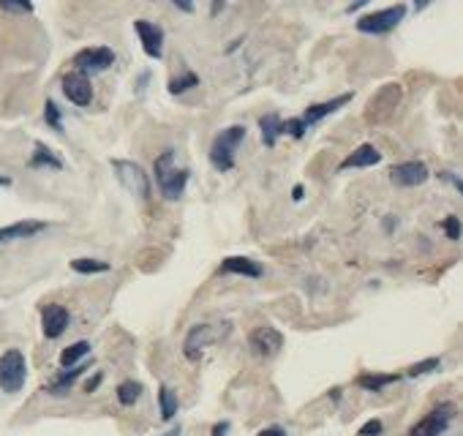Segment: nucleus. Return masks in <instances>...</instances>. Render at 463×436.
I'll list each match as a JSON object with an SVG mask.
<instances>
[{"instance_id":"f8f14e48","label":"nucleus","mask_w":463,"mask_h":436,"mask_svg":"<svg viewBox=\"0 0 463 436\" xmlns=\"http://www.w3.org/2000/svg\"><path fill=\"white\" fill-rule=\"evenodd\" d=\"M69 322H72V314L63 306H47L41 311V330H44L47 338H52V341L69 330Z\"/></svg>"},{"instance_id":"e433bc0d","label":"nucleus","mask_w":463,"mask_h":436,"mask_svg":"<svg viewBox=\"0 0 463 436\" xmlns=\"http://www.w3.org/2000/svg\"><path fill=\"white\" fill-rule=\"evenodd\" d=\"M175 6H178L180 11H185V14H191V11H194V3H175Z\"/></svg>"},{"instance_id":"f03ea898","label":"nucleus","mask_w":463,"mask_h":436,"mask_svg":"<svg viewBox=\"0 0 463 436\" xmlns=\"http://www.w3.org/2000/svg\"><path fill=\"white\" fill-rule=\"evenodd\" d=\"M246 125H229L224 128L210 145V164L215 172H229L234 169V153L240 147V142L246 140Z\"/></svg>"},{"instance_id":"aec40b11","label":"nucleus","mask_w":463,"mask_h":436,"mask_svg":"<svg viewBox=\"0 0 463 436\" xmlns=\"http://www.w3.org/2000/svg\"><path fill=\"white\" fill-rule=\"evenodd\" d=\"M85 368H88V366H82V363H79V366H74L72 371H63V374H60V376L50 384V393H52V396H63V393H69V390H72V384H74V379H76V376H82V374H85Z\"/></svg>"},{"instance_id":"c85d7f7f","label":"nucleus","mask_w":463,"mask_h":436,"mask_svg":"<svg viewBox=\"0 0 463 436\" xmlns=\"http://www.w3.org/2000/svg\"><path fill=\"white\" fill-rule=\"evenodd\" d=\"M442 366V360L439 357H428L423 363H414L409 368V376H423V374H430V371H436V368Z\"/></svg>"},{"instance_id":"39448f33","label":"nucleus","mask_w":463,"mask_h":436,"mask_svg":"<svg viewBox=\"0 0 463 436\" xmlns=\"http://www.w3.org/2000/svg\"><path fill=\"white\" fill-rule=\"evenodd\" d=\"M112 169L118 174V180L123 183L125 191L139 196V199H150L153 186H150V177H147V172H144L139 164L125 161V158H115V161H112Z\"/></svg>"},{"instance_id":"393cba45","label":"nucleus","mask_w":463,"mask_h":436,"mask_svg":"<svg viewBox=\"0 0 463 436\" xmlns=\"http://www.w3.org/2000/svg\"><path fill=\"white\" fill-rule=\"evenodd\" d=\"M159 403H161V418L164 420H172L178 415V396L169 387H161L159 390Z\"/></svg>"},{"instance_id":"ddd939ff","label":"nucleus","mask_w":463,"mask_h":436,"mask_svg":"<svg viewBox=\"0 0 463 436\" xmlns=\"http://www.w3.org/2000/svg\"><path fill=\"white\" fill-rule=\"evenodd\" d=\"M215 335H218V330H215L213 325H196V328H191V332L185 335V344H183L185 357H188V360H199L202 352H205V347L213 341Z\"/></svg>"},{"instance_id":"7ed1b4c3","label":"nucleus","mask_w":463,"mask_h":436,"mask_svg":"<svg viewBox=\"0 0 463 436\" xmlns=\"http://www.w3.org/2000/svg\"><path fill=\"white\" fill-rule=\"evenodd\" d=\"M406 17V6L398 3L392 9H382V11H374V14H365V17L357 19V30L365 35H387L392 33L401 19Z\"/></svg>"},{"instance_id":"4468645a","label":"nucleus","mask_w":463,"mask_h":436,"mask_svg":"<svg viewBox=\"0 0 463 436\" xmlns=\"http://www.w3.org/2000/svg\"><path fill=\"white\" fill-rule=\"evenodd\" d=\"M352 101V93H343V96H336V99H330V101H321V104H311L308 109L303 112V118L300 121L305 123V128H311V125H316L319 121H324L327 115H333V112H338L343 104H349Z\"/></svg>"},{"instance_id":"5701e85b","label":"nucleus","mask_w":463,"mask_h":436,"mask_svg":"<svg viewBox=\"0 0 463 436\" xmlns=\"http://www.w3.org/2000/svg\"><path fill=\"white\" fill-rule=\"evenodd\" d=\"M139 396H142V384L139 382L128 379V382L118 384V401L123 403V406H134V403L139 401Z\"/></svg>"},{"instance_id":"2f4dec72","label":"nucleus","mask_w":463,"mask_h":436,"mask_svg":"<svg viewBox=\"0 0 463 436\" xmlns=\"http://www.w3.org/2000/svg\"><path fill=\"white\" fill-rule=\"evenodd\" d=\"M382 428H384L382 420H368V423L360 428V436H379L382 434Z\"/></svg>"},{"instance_id":"2eb2a0df","label":"nucleus","mask_w":463,"mask_h":436,"mask_svg":"<svg viewBox=\"0 0 463 436\" xmlns=\"http://www.w3.org/2000/svg\"><path fill=\"white\" fill-rule=\"evenodd\" d=\"M218 273H224V276H246V279H262V264H256L253 259L248 257H227V259L221 262V267H218Z\"/></svg>"},{"instance_id":"a878e982","label":"nucleus","mask_w":463,"mask_h":436,"mask_svg":"<svg viewBox=\"0 0 463 436\" xmlns=\"http://www.w3.org/2000/svg\"><path fill=\"white\" fill-rule=\"evenodd\" d=\"M199 85V77L191 74V71H185L183 77H172L169 79V93L172 96H180V93H185V90H191V87Z\"/></svg>"},{"instance_id":"c756f323","label":"nucleus","mask_w":463,"mask_h":436,"mask_svg":"<svg viewBox=\"0 0 463 436\" xmlns=\"http://www.w3.org/2000/svg\"><path fill=\"white\" fill-rule=\"evenodd\" d=\"M442 227H445L450 240H461V218L458 216H447L445 221H442Z\"/></svg>"},{"instance_id":"20e7f679","label":"nucleus","mask_w":463,"mask_h":436,"mask_svg":"<svg viewBox=\"0 0 463 436\" xmlns=\"http://www.w3.org/2000/svg\"><path fill=\"white\" fill-rule=\"evenodd\" d=\"M28 379V363L19 349H8L0 354V390L3 393H19Z\"/></svg>"},{"instance_id":"4c0bfd02","label":"nucleus","mask_w":463,"mask_h":436,"mask_svg":"<svg viewBox=\"0 0 463 436\" xmlns=\"http://www.w3.org/2000/svg\"><path fill=\"white\" fill-rule=\"evenodd\" d=\"M218 11H224V3H213V6H210V14H218Z\"/></svg>"},{"instance_id":"4be33fe9","label":"nucleus","mask_w":463,"mask_h":436,"mask_svg":"<svg viewBox=\"0 0 463 436\" xmlns=\"http://www.w3.org/2000/svg\"><path fill=\"white\" fill-rule=\"evenodd\" d=\"M401 376L398 374H362L360 379H357V384L362 387V390H382V387H387V384L398 382Z\"/></svg>"},{"instance_id":"f3484780","label":"nucleus","mask_w":463,"mask_h":436,"mask_svg":"<svg viewBox=\"0 0 463 436\" xmlns=\"http://www.w3.org/2000/svg\"><path fill=\"white\" fill-rule=\"evenodd\" d=\"M44 229H47L44 221H17V224H8V227H0V243L25 240V237H33Z\"/></svg>"},{"instance_id":"58836bf2","label":"nucleus","mask_w":463,"mask_h":436,"mask_svg":"<svg viewBox=\"0 0 463 436\" xmlns=\"http://www.w3.org/2000/svg\"><path fill=\"white\" fill-rule=\"evenodd\" d=\"M164 436H180V425H178V428H172V431H166Z\"/></svg>"},{"instance_id":"9b49d317","label":"nucleus","mask_w":463,"mask_h":436,"mask_svg":"<svg viewBox=\"0 0 463 436\" xmlns=\"http://www.w3.org/2000/svg\"><path fill=\"white\" fill-rule=\"evenodd\" d=\"M63 93L66 99L76 106H90L93 101V85H90V77L79 74V71H72L63 77Z\"/></svg>"},{"instance_id":"6e6552de","label":"nucleus","mask_w":463,"mask_h":436,"mask_svg":"<svg viewBox=\"0 0 463 436\" xmlns=\"http://www.w3.org/2000/svg\"><path fill=\"white\" fill-rule=\"evenodd\" d=\"M134 30H137L139 41H142V52L150 60H161V55H164V30H161V25L147 22V19H137Z\"/></svg>"},{"instance_id":"f704fd0d","label":"nucleus","mask_w":463,"mask_h":436,"mask_svg":"<svg viewBox=\"0 0 463 436\" xmlns=\"http://www.w3.org/2000/svg\"><path fill=\"white\" fill-rule=\"evenodd\" d=\"M98 384H101V374H96V376H93V379H90V382L85 384V390H88V393H93V390H96Z\"/></svg>"},{"instance_id":"72a5a7b5","label":"nucleus","mask_w":463,"mask_h":436,"mask_svg":"<svg viewBox=\"0 0 463 436\" xmlns=\"http://www.w3.org/2000/svg\"><path fill=\"white\" fill-rule=\"evenodd\" d=\"M227 431H229V423H218L213 428V436H227Z\"/></svg>"},{"instance_id":"7c9ffc66","label":"nucleus","mask_w":463,"mask_h":436,"mask_svg":"<svg viewBox=\"0 0 463 436\" xmlns=\"http://www.w3.org/2000/svg\"><path fill=\"white\" fill-rule=\"evenodd\" d=\"M3 11H11V14H30L33 11V3H14V0H3L0 3Z\"/></svg>"},{"instance_id":"dca6fc26","label":"nucleus","mask_w":463,"mask_h":436,"mask_svg":"<svg viewBox=\"0 0 463 436\" xmlns=\"http://www.w3.org/2000/svg\"><path fill=\"white\" fill-rule=\"evenodd\" d=\"M382 161V153L376 150L374 145H360L357 150H352L349 156L341 161V172H346V169H365V167H376Z\"/></svg>"},{"instance_id":"6ab92c4d","label":"nucleus","mask_w":463,"mask_h":436,"mask_svg":"<svg viewBox=\"0 0 463 436\" xmlns=\"http://www.w3.org/2000/svg\"><path fill=\"white\" fill-rule=\"evenodd\" d=\"M259 128H262V142L268 147H275V142L281 137V118L275 112H268L259 118Z\"/></svg>"},{"instance_id":"cd10ccee","label":"nucleus","mask_w":463,"mask_h":436,"mask_svg":"<svg viewBox=\"0 0 463 436\" xmlns=\"http://www.w3.org/2000/svg\"><path fill=\"white\" fill-rule=\"evenodd\" d=\"M44 121L50 123V128H55V131H63L60 109H57V104H55V101H47V104H44Z\"/></svg>"},{"instance_id":"473e14b6","label":"nucleus","mask_w":463,"mask_h":436,"mask_svg":"<svg viewBox=\"0 0 463 436\" xmlns=\"http://www.w3.org/2000/svg\"><path fill=\"white\" fill-rule=\"evenodd\" d=\"M256 436H286L284 428H278V425H273V428H265V431H259Z\"/></svg>"},{"instance_id":"0eeeda50","label":"nucleus","mask_w":463,"mask_h":436,"mask_svg":"<svg viewBox=\"0 0 463 436\" xmlns=\"http://www.w3.org/2000/svg\"><path fill=\"white\" fill-rule=\"evenodd\" d=\"M428 177H430V172L423 161H404V164H395L390 169V183L398 189H417Z\"/></svg>"},{"instance_id":"412c9836","label":"nucleus","mask_w":463,"mask_h":436,"mask_svg":"<svg viewBox=\"0 0 463 436\" xmlns=\"http://www.w3.org/2000/svg\"><path fill=\"white\" fill-rule=\"evenodd\" d=\"M88 354H90L88 341H76V344H72L69 349H63V352H60V366H63V368L79 366V360H82V357H88Z\"/></svg>"},{"instance_id":"bb28decb","label":"nucleus","mask_w":463,"mask_h":436,"mask_svg":"<svg viewBox=\"0 0 463 436\" xmlns=\"http://www.w3.org/2000/svg\"><path fill=\"white\" fill-rule=\"evenodd\" d=\"M281 134H289L295 140H303L305 137V123L300 118H289V121H281Z\"/></svg>"},{"instance_id":"a211bd4d","label":"nucleus","mask_w":463,"mask_h":436,"mask_svg":"<svg viewBox=\"0 0 463 436\" xmlns=\"http://www.w3.org/2000/svg\"><path fill=\"white\" fill-rule=\"evenodd\" d=\"M30 167H33V169H44V167H47V169H55V172H57V169H63V161L55 156L44 142H36V150H33V158H30Z\"/></svg>"},{"instance_id":"9d476101","label":"nucleus","mask_w":463,"mask_h":436,"mask_svg":"<svg viewBox=\"0 0 463 436\" xmlns=\"http://www.w3.org/2000/svg\"><path fill=\"white\" fill-rule=\"evenodd\" d=\"M452 412H455L452 403H442V406H436L428 418H423L414 428H411L409 436H439L447 428V423H450V418H452Z\"/></svg>"},{"instance_id":"f257e3e1","label":"nucleus","mask_w":463,"mask_h":436,"mask_svg":"<svg viewBox=\"0 0 463 436\" xmlns=\"http://www.w3.org/2000/svg\"><path fill=\"white\" fill-rule=\"evenodd\" d=\"M153 172H156V183H159L164 199H169V202H175V199L183 196L185 186H188V177H191L188 169H178V167H175V150H172V147H166V150L156 158Z\"/></svg>"},{"instance_id":"b1692460","label":"nucleus","mask_w":463,"mask_h":436,"mask_svg":"<svg viewBox=\"0 0 463 436\" xmlns=\"http://www.w3.org/2000/svg\"><path fill=\"white\" fill-rule=\"evenodd\" d=\"M72 270L74 273H82V276H93V273H107L109 264L101 259H88V257H82V259L72 262Z\"/></svg>"},{"instance_id":"1a4fd4ad","label":"nucleus","mask_w":463,"mask_h":436,"mask_svg":"<svg viewBox=\"0 0 463 436\" xmlns=\"http://www.w3.org/2000/svg\"><path fill=\"white\" fill-rule=\"evenodd\" d=\"M248 344L259 357H273V354H278L281 347H284V335L275 330V328H270V325H262V328H256L248 335Z\"/></svg>"},{"instance_id":"423d86ee","label":"nucleus","mask_w":463,"mask_h":436,"mask_svg":"<svg viewBox=\"0 0 463 436\" xmlns=\"http://www.w3.org/2000/svg\"><path fill=\"white\" fill-rule=\"evenodd\" d=\"M112 63H115V52L109 47H88V50L74 55V66H76L79 74H85V77L112 69Z\"/></svg>"},{"instance_id":"c9c22d12","label":"nucleus","mask_w":463,"mask_h":436,"mask_svg":"<svg viewBox=\"0 0 463 436\" xmlns=\"http://www.w3.org/2000/svg\"><path fill=\"white\" fill-rule=\"evenodd\" d=\"M292 199H295V202L303 199V186H295V189H292Z\"/></svg>"},{"instance_id":"ea45409f","label":"nucleus","mask_w":463,"mask_h":436,"mask_svg":"<svg viewBox=\"0 0 463 436\" xmlns=\"http://www.w3.org/2000/svg\"><path fill=\"white\" fill-rule=\"evenodd\" d=\"M8 183H11V180H8V177H3V174H0V186H8Z\"/></svg>"}]
</instances>
